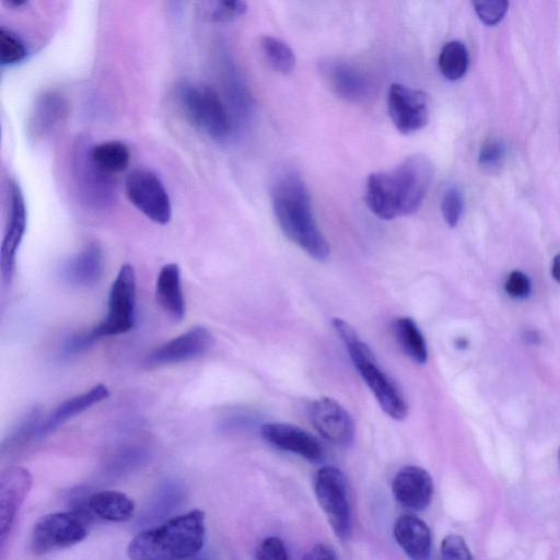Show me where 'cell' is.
<instances>
[{
  "label": "cell",
  "mask_w": 560,
  "mask_h": 560,
  "mask_svg": "<svg viewBox=\"0 0 560 560\" xmlns=\"http://www.w3.org/2000/svg\"><path fill=\"white\" fill-rule=\"evenodd\" d=\"M93 514L72 509L40 517L31 534V549L36 555L65 549L81 542L88 536Z\"/></svg>",
  "instance_id": "cell-7"
},
{
  "label": "cell",
  "mask_w": 560,
  "mask_h": 560,
  "mask_svg": "<svg viewBox=\"0 0 560 560\" xmlns=\"http://www.w3.org/2000/svg\"><path fill=\"white\" fill-rule=\"evenodd\" d=\"M8 215L0 249L1 277L4 283L12 281L16 254L27 228V209L24 194L14 178L8 179Z\"/></svg>",
  "instance_id": "cell-11"
},
{
  "label": "cell",
  "mask_w": 560,
  "mask_h": 560,
  "mask_svg": "<svg viewBox=\"0 0 560 560\" xmlns=\"http://www.w3.org/2000/svg\"><path fill=\"white\" fill-rule=\"evenodd\" d=\"M26 56L27 48L21 37L2 26L0 28V63L2 66L16 65Z\"/></svg>",
  "instance_id": "cell-30"
},
{
  "label": "cell",
  "mask_w": 560,
  "mask_h": 560,
  "mask_svg": "<svg viewBox=\"0 0 560 560\" xmlns=\"http://www.w3.org/2000/svg\"><path fill=\"white\" fill-rule=\"evenodd\" d=\"M246 10L244 0H212L211 18L226 22L242 15Z\"/></svg>",
  "instance_id": "cell-35"
},
{
  "label": "cell",
  "mask_w": 560,
  "mask_h": 560,
  "mask_svg": "<svg viewBox=\"0 0 560 560\" xmlns=\"http://www.w3.org/2000/svg\"><path fill=\"white\" fill-rule=\"evenodd\" d=\"M260 48L267 62L275 71L289 74L294 70L295 55L285 42L273 36H262Z\"/></svg>",
  "instance_id": "cell-29"
},
{
  "label": "cell",
  "mask_w": 560,
  "mask_h": 560,
  "mask_svg": "<svg viewBox=\"0 0 560 560\" xmlns=\"http://www.w3.org/2000/svg\"><path fill=\"white\" fill-rule=\"evenodd\" d=\"M156 300L162 310L175 322L186 314V302L182 288L180 269L177 264H165L159 271L155 283Z\"/></svg>",
  "instance_id": "cell-21"
},
{
  "label": "cell",
  "mask_w": 560,
  "mask_h": 560,
  "mask_svg": "<svg viewBox=\"0 0 560 560\" xmlns=\"http://www.w3.org/2000/svg\"><path fill=\"white\" fill-rule=\"evenodd\" d=\"M314 489L334 533L347 540L351 533V510L342 471L330 465L320 467L314 478Z\"/></svg>",
  "instance_id": "cell-9"
},
{
  "label": "cell",
  "mask_w": 560,
  "mask_h": 560,
  "mask_svg": "<svg viewBox=\"0 0 560 560\" xmlns=\"http://www.w3.org/2000/svg\"><path fill=\"white\" fill-rule=\"evenodd\" d=\"M324 73L337 94L348 101L361 102L370 95V84L365 77L353 67L331 61L324 66Z\"/></svg>",
  "instance_id": "cell-23"
},
{
  "label": "cell",
  "mask_w": 560,
  "mask_h": 560,
  "mask_svg": "<svg viewBox=\"0 0 560 560\" xmlns=\"http://www.w3.org/2000/svg\"><path fill=\"white\" fill-rule=\"evenodd\" d=\"M471 3L479 20L489 26L500 23L509 7V0H471Z\"/></svg>",
  "instance_id": "cell-32"
},
{
  "label": "cell",
  "mask_w": 560,
  "mask_h": 560,
  "mask_svg": "<svg viewBox=\"0 0 560 560\" xmlns=\"http://www.w3.org/2000/svg\"><path fill=\"white\" fill-rule=\"evenodd\" d=\"M469 62L468 51L465 45L458 40L446 43L439 56V69L443 77L450 81L463 78Z\"/></svg>",
  "instance_id": "cell-28"
},
{
  "label": "cell",
  "mask_w": 560,
  "mask_h": 560,
  "mask_svg": "<svg viewBox=\"0 0 560 560\" xmlns=\"http://www.w3.org/2000/svg\"><path fill=\"white\" fill-rule=\"evenodd\" d=\"M137 278L135 269L124 264L112 282L107 312L104 318L91 330L100 339L128 332L136 323Z\"/></svg>",
  "instance_id": "cell-8"
},
{
  "label": "cell",
  "mask_w": 560,
  "mask_h": 560,
  "mask_svg": "<svg viewBox=\"0 0 560 560\" xmlns=\"http://www.w3.org/2000/svg\"><path fill=\"white\" fill-rule=\"evenodd\" d=\"M441 555L443 559H471V555L465 540L457 535H448L443 539L441 545Z\"/></svg>",
  "instance_id": "cell-37"
},
{
  "label": "cell",
  "mask_w": 560,
  "mask_h": 560,
  "mask_svg": "<svg viewBox=\"0 0 560 560\" xmlns=\"http://www.w3.org/2000/svg\"><path fill=\"white\" fill-rule=\"evenodd\" d=\"M91 140L80 136L73 142L70 153V174L78 200L82 207L104 211L115 200L113 176L104 172L92 158Z\"/></svg>",
  "instance_id": "cell-6"
},
{
  "label": "cell",
  "mask_w": 560,
  "mask_h": 560,
  "mask_svg": "<svg viewBox=\"0 0 560 560\" xmlns=\"http://www.w3.org/2000/svg\"><path fill=\"white\" fill-rule=\"evenodd\" d=\"M262 439L275 447L294 453L310 462H319L324 452L319 441L300 427L282 422L265 423Z\"/></svg>",
  "instance_id": "cell-17"
},
{
  "label": "cell",
  "mask_w": 560,
  "mask_h": 560,
  "mask_svg": "<svg viewBox=\"0 0 560 560\" xmlns=\"http://www.w3.org/2000/svg\"><path fill=\"white\" fill-rule=\"evenodd\" d=\"M70 106L65 96L57 92H45L34 103L27 135L33 142L50 137L67 120Z\"/></svg>",
  "instance_id": "cell-19"
},
{
  "label": "cell",
  "mask_w": 560,
  "mask_h": 560,
  "mask_svg": "<svg viewBox=\"0 0 560 560\" xmlns=\"http://www.w3.org/2000/svg\"><path fill=\"white\" fill-rule=\"evenodd\" d=\"M559 460H560V451H559Z\"/></svg>",
  "instance_id": "cell-43"
},
{
  "label": "cell",
  "mask_w": 560,
  "mask_h": 560,
  "mask_svg": "<svg viewBox=\"0 0 560 560\" xmlns=\"http://www.w3.org/2000/svg\"><path fill=\"white\" fill-rule=\"evenodd\" d=\"M96 340H98L92 330L81 331L71 336L63 345L62 355L66 358L75 355L89 349Z\"/></svg>",
  "instance_id": "cell-39"
},
{
  "label": "cell",
  "mask_w": 560,
  "mask_h": 560,
  "mask_svg": "<svg viewBox=\"0 0 560 560\" xmlns=\"http://www.w3.org/2000/svg\"><path fill=\"white\" fill-rule=\"evenodd\" d=\"M32 487V475L19 466L9 467L0 475V550L3 551L12 532L18 512Z\"/></svg>",
  "instance_id": "cell-14"
},
{
  "label": "cell",
  "mask_w": 560,
  "mask_h": 560,
  "mask_svg": "<svg viewBox=\"0 0 560 560\" xmlns=\"http://www.w3.org/2000/svg\"><path fill=\"white\" fill-rule=\"evenodd\" d=\"M464 208L463 194L457 187L448 188L441 201V211L444 221L450 228H455L462 217Z\"/></svg>",
  "instance_id": "cell-33"
},
{
  "label": "cell",
  "mask_w": 560,
  "mask_h": 560,
  "mask_svg": "<svg viewBox=\"0 0 560 560\" xmlns=\"http://www.w3.org/2000/svg\"><path fill=\"white\" fill-rule=\"evenodd\" d=\"M387 106L394 126L404 135L420 130L429 121L430 100L420 90L394 83L388 91Z\"/></svg>",
  "instance_id": "cell-12"
},
{
  "label": "cell",
  "mask_w": 560,
  "mask_h": 560,
  "mask_svg": "<svg viewBox=\"0 0 560 560\" xmlns=\"http://www.w3.org/2000/svg\"><path fill=\"white\" fill-rule=\"evenodd\" d=\"M39 411L34 408L31 410L12 431V433L4 440L2 444V452L5 450L12 451L19 445L25 443L32 436L37 438V431L40 423H38Z\"/></svg>",
  "instance_id": "cell-31"
},
{
  "label": "cell",
  "mask_w": 560,
  "mask_h": 560,
  "mask_svg": "<svg viewBox=\"0 0 560 560\" xmlns=\"http://www.w3.org/2000/svg\"><path fill=\"white\" fill-rule=\"evenodd\" d=\"M332 325L384 412L396 420L405 419L408 413L407 401L396 382L380 366L370 347L347 322L335 318Z\"/></svg>",
  "instance_id": "cell-4"
},
{
  "label": "cell",
  "mask_w": 560,
  "mask_h": 560,
  "mask_svg": "<svg viewBox=\"0 0 560 560\" xmlns=\"http://www.w3.org/2000/svg\"><path fill=\"white\" fill-rule=\"evenodd\" d=\"M396 542L411 559L424 560L430 557L432 537L425 522L412 514L400 515L394 524Z\"/></svg>",
  "instance_id": "cell-20"
},
{
  "label": "cell",
  "mask_w": 560,
  "mask_h": 560,
  "mask_svg": "<svg viewBox=\"0 0 560 560\" xmlns=\"http://www.w3.org/2000/svg\"><path fill=\"white\" fill-rule=\"evenodd\" d=\"M392 492L402 508L422 511L431 502L433 481L425 469L415 465L404 466L393 479Z\"/></svg>",
  "instance_id": "cell-18"
},
{
  "label": "cell",
  "mask_w": 560,
  "mask_h": 560,
  "mask_svg": "<svg viewBox=\"0 0 560 560\" xmlns=\"http://www.w3.org/2000/svg\"><path fill=\"white\" fill-rule=\"evenodd\" d=\"M88 506L93 515L108 522L130 521L136 511L133 500L116 490H103L90 494Z\"/></svg>",
  "instance_id": "cell-24"
},
{
  "label": "cell",
  "mask_w": 560,
  "mask_h": 560,
  "mask_svg": "<svg viewBox=\"0 0 560 560\" xmlns=\"http://www.w3.org/2000/svg\"><path fill=\"white\" fill-rule=\"evenodd\" d=\"M551 276L557 282L560 283V254L553 257L551 264Z\"/></svg>",
  "instance_id": "cell-41"
},
{
  "label": "cell",
  "mask_w": 560,
  "mask_h": 560,
  "mask_svg": "<svg viewBox=\"0 0 560 560\" xmlns=\"http://www.w3.org/2000/svg\"><path fill=\"white\" fill-rule=\"evenodd\" d=\"M311 421L317 432L331 443L350 447L354 440V424L348 411L336 400L319 398L311 405Z\"/></svg>",
  "instance_id": "cell-15"
},
{
  "label": "cell",
  "mask_w": 560,
  "mask_h": 560,
  "mask_svg": "<svg viewBox=\"0 0 560 560\" xmlns=\"http://www.w3.org/2000/svg\"><path fill=\"white\" fill-rule=\"evenodd\" d=\"M505 292L515 299H525L530 293V281L522 271H512L504 283Z\"/></svg>",
  "instance_id": "cell-38"
},
{
  "label": "cell",
  "mask_w": 560,
  "mask_h": 560,
  "mask_svg": "<svg viewBox=\"0 0 560 560\" xmlns=\"http://www.w3.org/2000/svg\"><path fill=\"white\" fill-rule=\"evenodd\" d=\"M432 177L433 166L430 159L415 153L390 171L369 175L366 205L371 212L383 220L412 214L421 206Z\"/></svg>",
  "instance_id": "cell-1"
},
{
  "label": "cell",
  "mask_w": 560,
  "mask_h": 560,
  "mask_svg": "<svg viewBox=\"0 0 560 560\" xmlns=\"http://www.w3.org/2000/svg\"><path fill=\"white\" fill-rule=\"evenodd\" d=\"M205 512L196 509L145 528L129 541L127 555L135 560L192 558L205 544Z\"/></svg>",
  "instance_id": "cell-3"
},
{
  "label": "cell",
  "mask_w": 560,
  "mask_h": 560,
  "mask_svg": "<svg viewBox=\"0 0 560 560\" xmlns=\"http://www.w3.org/2000/svg\"><path fill=\"white\" fill-rule=\"evenodd\" d=\"M176 103L185 119L200 133L215 142L226 141L235 126L220 94L211 86L182 82L175 90Z\"/></svg>",
  "instance_id": "cell-5"
},
{
  "label": "cell",
  "mask_w": 560,
  "mask_h": 560,
  "mask_svg": "<svg viewBox=\"0 0 560 560\" xmlns=\"http://www.w3.org/2000/svg\"><path fill=\"white\" fill-rule=\"evenodd\" d=\"M256 558L259 560H288L289 555L284 542L279 537L270 536L258 545Z\"/></svg>",
  "instance_id": "cell-36"
},
{
  "label": "cell",
  "mask_w": 560,
  "mask_h": 560,
  "mask_svg": "<svg viewBox=\"0 0 560 560\" xmlns=\"http://www.w3.org/2000/svg\"><path fill=\"white\" fill-rule=\"evenodd\" d=\"M185 498L184 487L176 480L162 483L148 502L138 524H150L167 516Z\"/></svg>",
  "instance_id": "cell-25"
},
{
  "label": "cell",
  "mask_w": 560,
  "mask_h": 560,
  "mask_svg": "<svg viewBox=\"0 0 560 560\" xmlns=\"http://www.w3.org/2000/svg\"><path fill=\"white\" fill-rule=\"evenodd\" d=\"M394 335L401 350L415 362L423 364L428 359L425 339L410 317H399L393 325Z\"/></svg>",
  "instance_id": "cell-26"
},
{
  "label": "cell",
  "mask_w": 560,
  "mask_h": 560,
  "mask_svg": "<svg viewBox=\"0 0 560 560\" xmlns=\"http://www.w3.org/2000/svg\"><path fill=\"white\" fill-rule=\"evenodd\" d=\"M10 7L19 8L25 4L28 0H4Z\"/></svg>",
  "instance_id": "cell-42"
},
{
  "label": "cell",
  "mask_w": 560,
  "mask_h": 560,
  "mask_svg": "<svg viewBox=\"0 0 560 560\" xmlns=\"http://www.w3.org/2000/svg\"><path fill=\"white\" fill-rule=\"evenodd\" d=\"M104 268L103 250L97 243L91 242L61 264L59 277L71 288H90L101 280Z\"/></svg>",
  "instance_id": "cell-16"
},
{
  "label": "cell",
  "mask_w": 560,
  "mask_h": 560,
  "mask_svg": "<svg viewBox=\"0 0 560 560\" xmlns=\"http://www.w3.org/2000/svg\"><path fill=\"white\" fill-rule=\"evenodd\" d=\"M128 200L148 219L166 224L172 218V202L161 178L148 168L132 170L125 180Z\"/></svg>",
  "instance_id": "cell-10"
},
{
  "label": "cell",
  "mask_w": 560,
  "mask_h": 560,
  "mask_svg": "<svg viewBox=\"0 0 560 560\" xmlns=\"http://www.w3.org/2000/svg\"><path fill=\"white\" fill-rule=\"evenodd\" d=\"M272 209L283 234L310 257L325 261L329 244L317 226L307 186L301 174L284 168L270 188Z\"/></svg>",
  "instance_id": "cell-2"
},
{
  "label": "cell",
  "mask_w": 560,
  "mask_h": 560,
  "mask_svg": "<svg viewBox=\"0 0 560 560\" xmlns=\"http://www.w3.org/2000/svg\"><path fill=\"white\" fill-rule=\"evenodd\" d=\"M505 156V143L498 138L486 140L479 151L478 161L483 168L498 167Z\"/></svg>",
  "instance_id": "cell-34"
},
{
  "label": "cell",
  "mask_w": 560,
  "mask_h": 560,
  "mask_svg": "<svg viewBox=\"0 0 560 560\" xmlns=\"http://www.w3.org/2000/svg\"><path fill=\"white\" fill-rule=\"evenodd\" d=\"M92 158L104 172L114 176L128 167L130 151L124 142L108 140L92 147Z\"/></svg>",
  "instance_id": "cell-27"
},
{
  "label": "cell",
  "mask_w": 560,
  "mask_h": 560,
  "mask_svg": "<svg viewBox=\"0 0 560 560\" xmlns=\"http://www.w3.org/2000/svg\"><path fill=\"white\" fill-rule=\"evenodd\" d=\"M108 396V388L104 384H96L89 390L66 399L39 424L37 439L44 438L60 424L106 399Z\"/></svg>",
  "instance_id": "cell-22"
},
{
  "label": "cell",
  "mask_w": 560,
  "mask_h": 560,
  "mask_svg": "<svg viewBox=\"0 0 560 560\" xmlns=\"http://www.w3.org/2000/svg\"><path fill=\"white\" fill-rule=\"evenodd\" d=\"M337 555L335 549L327 544H316L304 559L318 560V559H336Z\"/></svg>",
  "instance_id": "cell-40"
},
{
  "label": "cell",
  "mask_w": 560,
  "mask_h": 560,
  "mask_svg": "<svg viewBox=\"0 0 560 560\" xmlns=\"http://www.w3.org/2000/svg\"><path fill=\"white\" fill-rule=\"evenodd\" d=\"M213 343V336L206 327L194 326L152 350L143 365L155 368L189 361L206 354Z\"/></svg>",
  "instance_id": "cell-13"
}]
</instances>
